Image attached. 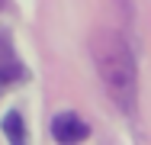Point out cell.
Instances as JSON below:
<instances>
[{
    "instance_id": "cell-2",
    "label": "cell",
    "mask_w": 151,
    "mask_h": 145,
    "mask_svg": "<svg viewBox=\"0 0 151 145\" xmlns=\"http://www.w3.org/2000/svg\"><path fill=\"white\" fill-rule=\"evenodd\" d=\"M87 136H90V126L74 113H61L52 123V139L55 142H84Z\"/></svg>"
},
{
    "instance_id": "cell-3",
    "label": "cell",
    "mask_w": 151,
    "mask_h": 145,
    "mask_svg": "<svg viewBox=\"0 0 151 145\" xmlns=\"http://www.w3.org/2000/svg\"><path fill=\"white\" fill-rule=\"evenodd\" d=\"M3 136L10 142H26V126H23V116L19 113H6L3 116Z\"/></svg>"
},
{
    "instance_id": "cell-1",
    "label": "cell",
    "mask_w": 151,
    "mask_h": 145,
    "mask_svg": "<svg viewBox=\"0 0 151 145\" xmlns=\"http://www.w3.org/2000/svg\"><path fill=\"white\" fill-rule=\"evenodd\" d=\"M93 61L100 71V81L106 87L109 100L119 107L125 116H135L138 103V71H135V55L129 52L125 39L116 32H96L93 39Z\"/></svg>"
},
{
    "instance_id": "cell-4",
    "label": "cell",
    "mask_w": 151,
    "mask_h": 145,
    "mask_svg": "<svg viewBox=\"0 0 151 145\" xmlns=\"http://www.w3.org/2000/svg\"><path fill=\"white\" fill-rule=\"evenodd\" d=\"M3 84H6V78H3V74H0V90H3Z\"/></svg>"
}]
</instances>
